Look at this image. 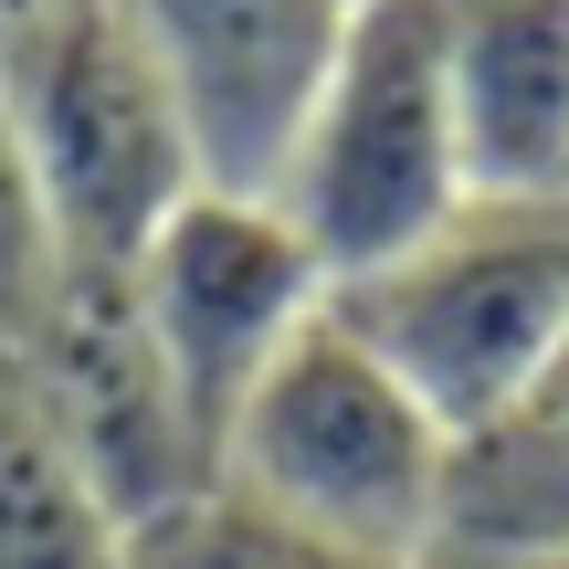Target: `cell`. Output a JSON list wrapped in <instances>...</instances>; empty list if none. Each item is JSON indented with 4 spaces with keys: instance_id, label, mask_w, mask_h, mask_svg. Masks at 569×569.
<instances>
[{
    "instance_id": "6da1fadb",
    "label": "cell",
    "mask_w": 569,
    "mask_h": 569,
    "mask_svg": "<svg viewBox=\"0 0 569 569\" xmlns=\"http://www.w3.org/2000/svg\"><path fill=\"white\" fill-rule=\"evenodd\" d=\"M453 453L465 443L411 401V380L327 306L222 432L211 486L253 496L264 517L306 528L359 569H443Z\"/></svg>"
},
{
    "instance_id": "7a4b0ae2",
    "label": "cell",
    "mask_w": 569,
    "mask_h": 569,
    "mask_svg": "<svg viewBox=\"0 0 569 569\" xmlns=\"http://www.w3.org/2000/svg\"><path fill=\"white\" fill-rule=\"evenodd\" d=\"M0 106H11L63 264L127 274L159 243V222L201 190L169 74L127 21V0H53L42 21H21L0 42Z\"/></svg>"
},
{
    "instance_id": "3957f363",
    "label": "cell",
    "mask_w": 569,
    "mask_h": 569,
    "mask_svg": "<svg viewBox=\"0 0 569 569\" xmlns=\"http://www.w3.org/2000/svg\"><path fill=\"white\" fill-rule=\"evenodd\" d=\"M274 211L296 222L327 284H359L422 253L465 211V148H453L432 0H359L348 11V42L296 127Z\"/></svg>"
},
{
    "instance_id": "277c9868",
    "label": "cell",
    "mask_w": 569,
    "mask_h": 569,
    "mask_svg": "<svg viewBox=\"0 0 569 569\" xmlns=\"http://www.w3.org/2000/svg\"><path fill=\"white\" fill-rule=\"evenodd\" d=\"M348 327L411 380V401L475 443L517 422L569 338V201H465L422 253L338 284Z\"/></svg>"
},
{
    "instance_id": "5b68a950",
    "label": "cell",
    "mask_w": 569,
    "mask_h": 569,
    "mask_svg": "<svg viewBox=\"0 0 569 569\" xmlns=\"http://www.w3.org/2000/svg\"><path fill=\"white\" fill-rule=\"evenodd\" d=\"M127 296H138L148 348H159L169 390H180V411H190L201 465H222V432L243 422L264 369L327 317L338 284L317 274V253L296 243V222H284L274 201L190 190L159 222V243L127 264Z\"/></svg>"
},
{
    "instance_id": "8992f818",
    "label": "cell",
    "mask_w": 569,
    "mask_h": 569,
    "mask_svg": "<svg viewBox=\"0 0 569 569\" xmlns=\"http://www.w3.org/2000/svg\"><path fill=\"white\" fill-rule=\"evenodd\" d=\"M180 106L201 190L274 201L296 127L348 42V0H127Z\"/></svg>"
},
{
    "instance_id": "52a82bcc",
    "label": "cell",
    "mask_w": 569,
    "mask_h": 569,
    "mask_svg": "<svg viewBox=\"0 0 569 569\" xmlns=\"http://www.w3.org/2000/svg\"><path fill=\"white\" fill-rule=\"evenodd\" d=\"M32 390L53 411L63 453H74L84 496L106 507V528H138L148 507L211 486L201 443H190V411L169 390L159 348H148V317L127 296V274H96V264H63L53 306L32 327Z\"/></svg>"
},
{
    "instance_id": "ba28073f",
    "label": "cell",
    "mask_w": 569,
    "mask_h": 569,
    "mask_svg": "<svg viewBox=\"0 0 569 569\" xmlns=\"http://www.w3.org/2000/svg\"><path fill=\"white\" fill-rule=\"evenodd\" d=\"M465 201H569V0H432Z\"/></svg>"
},
{
    "instance_id": "9c48e42d",
    "label": "cell",
    "mask_w": 569,
    "mask_h": 569,
    "mask_svg": "<svg viewBox=\"0 0 569 569\" xmlns=\"http://www.w3.org/2000/svg\"><path fill=\"white\" fill-rule=\"evenodd\" d=\"M569 549V422H496L453 453L443 569H507Z\"/></svg>"
},
{
    "instance_id": "30bf717a",
    "label": "cell",
    "mask_w": 569,
    "mask_h": 569,
    "mask_svg": "<svg viewBox=\"0 0 569 569\" xmlns=\"http://www.w3.org/2000/svg\"><path fill=\"white\" fill-rule=\"evenodd\" d=\"M0 569H117V528L84 496L21 348H0Z\"/></svg>"
},
{
    "instance_id": "8fae6325",
    "label": "cell",
    "mask_w": 569,
    "mask_h": 569,
    "mask_svg": "<svg viewBox=\"0 0 569 569\" xmlns=\"http://www.w3.org/2000/svg\"><path fill=\"white\" fill-rule=\"evenodd\" d=\"M117 569H359V559L317 549L306 528L264 517L232 486H190L169 507H148L138 528H117Z\"/></svg>"
},
{
    "instance_id": "7c38bea8",
    "label": "cell",
    "mask_w": 569,
    "mask_h": 569,
    "mask_svg": "<svg viewBox=\"0 0 569 569\" xmlns=\"http://www.w3.org/2000/svg\"><path fill=\"white\" fill-rule=\"evenodd\" d=\"M53 284H63V243H53V222H42L32 159H21L11 106H0V348H32Z\"/></svg>"
},
{
    "instance_id": "4fadbf2b",
    "label": "cell",
    "mask_w": 569,
    "mask_h": 569,
    "mask_svg": "<svg viewBox=\"0 0 569 569\" xmlns=\"http://www.w3.org/2000/svg\"><path fill=\"white\" fill-rule=\"evenodd\" d=\"M517 422H569V338H559V359L538 369V390H528V411Z\"/></svg>"
},
{
    "instance_id": "5bb4252c",
    "label": "cell",
    "mask_w": 569,
    "mask_h": 569,
    "mask_svg": "<svg viewBox=\"0 0 569 569\" xmlns=\"http://www.w3.org/2000/svg\"><path fill=\"white\" fill-rule=\"evenodd\" d=\"M42 11H53V0H0V42H11L21 21H42Z\"/></svg>"
},
{
    "instance_id": "9a60e30c",
    "label": "cell",
    "mask_w": 569,
    "mask_h": 569,
    "mask_svg": "<svg viewBox=\"0 0 569 569\" xmlns=\"http://www.w3.org/2000/svg\"><path fill=\"white\" fill-rule=\"evenodd\" d=\"M507 569H569V549H549V559H507Z\"/></svg>"
},
{
    "instance_id": "2e32d148",
    "label": "cell",
    "mask_w": 569,
    "mask_h": 569,
    "mask_svg": "<svg viewBox=\"0 0 569 569\" xmlns=\"http://www.w3.org/2000/svg\"><path fill=\"white\" fill-rule=\"evenodd\" d=\"M348 11H359V0H348Z\"/></svg>"
}]
</instances>
